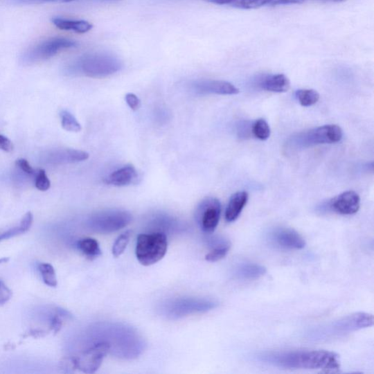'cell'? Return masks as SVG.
Listing matches in <instances>:
<instances>
[{"label":"cell","mask_w":374,"mask_h":374,"mask_svg":"<svg viewBox=\"0 0 374 374\" xmlns=\"http://www.w3.org/2000/svg\"><path fill=\"white\" fill-rule=\"evenodd\" d=\"M52 23L58 29L64 31H71L79 34H84L93 28V25L85 20H72L60 17L52 19Z\"/></svg>","instance_id":"cell-16"},{"label":"cell","mask_w":374,"mask_h":374,"mask_svg":"<svg viewBox=\"0 0 374 374\" xmlns=\"http://www.w3.org/2000/svg\"><path fill=\"white\" fill-rule=\"evenodd\" d=\"M38 269L41 274L43 282L50 287H56L57 286V277L55 268L46 262L39 265Z\"/></svg>","instance_id":"cell-22"},{"label":"cell","mask_w":374,"mask_h":374,"mask_svg":"<svg viewBox=\"0 0 374 374\" xmlns=\"http://www.w3.org/2000/svg\"><path fill=\"white\" fill-rule=\"evenodd\" d=\"M271 242L278 247L286 249H302L305 247L303 238L295 230L280 229L274 231Z\"/></svg>","instance_id":"cell-12"},{"label":"cell","mask_w":374,"mask_h":374,"mask_svg":"<svg viewBox=\"0 0 374 374\" xmlns=\"http://www.w3.org/2000/svg\"><path fill=\"white\" fill-rule=\"evenodd\" d=\"M266 273L264 266L258 264H244L237 269L236 275L240 278L256 279Z\"/></svg>","instance_id":"cell-21"},{"label":"cell","mask_w":374,"mask_h":374,"mask_svg":"<svg viewBox=\"0 0 374 374\" xmlns=\"http://www.w3.org/2000/svg\"><path fill=\"white\" fill-rule=\"evenodd\" d=\"M373 325L371 314L359 312L344 317L330 323L317 327L309 333V338L314 341H326L339 338L350 332L369 328Z\"/></svg>","instance_id":"cell-2"},{"label":"cell","mask_w":374,"mask_h":374,"mask_svg":"<svg viewBox=\"0 0 374 374\" xmlns=\"http://www.w3.org/2000/svg\"><path fill=\"white\" fill-rule=\"evenodd\" d=\"M17 4L33 5L46 3H71L78 0H13Z\"/></svg>","instance_id":"cell-30"},{"label":"cell","mask_w":374,"mask_h":374,"mask_svg":"<svg viewBox=\"0 0 374 374\" xmlns=\"http://www.w3.org/2000/svg\"><path fill=\"white\" fill-rule=\"evenodd\" d=\"M253 135L260 141L268 140L271 136V128L263 118H259L252 126Z\"/></svg>","instance_id":"cell-25"},{"label":"cell","mask_w":374,"mask_h":374,"mask_svg":"<svg viewBox=\"0 0 374 374\" xmlns=\"http://www.w3.org/2000/svg\"><path fill=\"white\" fill-rule=\"evenodd\" d=\"M296 98L303 107H310L319 100V93L314 89H299L296 91Z\"/></svg>","instance_id":"cell-24"},{"label":"cell","mask_w":374,"mask_h":374,"mask_svg":"<svg viewBox=\"0 0 374 374\" xmlns=\"http://www.w3.org/2000/svg\"><path fill=\"white\" fill-rule=\"evenodd\" d=\"M72 39L64 37H52L29 48L21 57L24 64H33L48 60L60 52L77 46Z\"/></svg>","instance_id":"cell-6"},{"label":"cell","mask_w":374,"mask_h":374,"mask_svg":"<svg viewBox=\"0 0 374 374\" xmlns=\"http://www.w3.org/2000/svg\"><path fill=\"white\" fill-rule=\"evenodd\" d=\"M35 184L36 188L39 191H47L51 186V182L46 175V172L43 169H39L35 172Z\"/></svg>","instance_id":"cell-28"},{"label":"cell","mask_w":374,"mask_h":374,"mask_svg":"<svg viewBox=\"0 0 374 374\" xmlns=\"http://www.w3.org/2000/svg\"><path fill=\"white\" fill-rule=\"evenodd\" d=\"M16 165L21 171L25 172L26 175L30 176L35 175L36 171L30 166L28 160L25 159H19L17 160Z\"/></svg>","instance_id":"cell-32"},{"label":"cell","mask_w":374,"mask_h":374,"mask_svg":"<svg viewBox=\"0 0 374 374\" xmlns=\"http://www.w3.org/2000/svg\"><path fill=\"white\" fill-rule=\"evenodd\" d=\"M193 89L199 95H208L215 93L221 96L237 95L238 89L233 84L216 80H202L197 81L193 84Z\"/></svg>","instance_id":"cell-10"},{"label":"cell","mask_w":374,"mask_h":374,"mask_svg":"<svg viewBox=\"0 0 374 374\" xmlns=\"http://www.w3.org/2000/svg\"><path fill=\"white\" fill-rule=\"evenodd\" d=\"M249 195L247 192H238L230 198L225 211V220L229 222H235L242 213L247 204Z\"/></svg>","instance_id":"cell-15"},{"label":"cell","mask_w":374,"mask_h":374,"mask_svg":"<svg viewBox=\"0 0 374 374\" xmlns=\"http://www.w3.org/2000/svg\"><path fill=\"white\" fill-rule=\"evenodd\" d=\"M360 206V198L354 191H346L333 198L330 203V208L341 215H353Z\"/></svg>","instance_id":"cell-11"},{"label":"cell","mask_w":374,"mask_h":374,"mask_svg":"<svg viewBox=\"0 0 374 374\" xmlns=\"http://www.w3.org/2000/svg\"><path fill=\"white\" fill-rule=\"evenodd\" d=\"M62 127L69 132H78L82 130L81 124L77 118L69 111L63 110L60 112Z\"/></svg>","instance_id":"cell-23"},{"label":"cell","mask_w":374,"mask_h":374,"mask_svg":"<svg viewBox=\"0 0 374 374\" xmlns=\"http://www.w3.org/2000/svg\"><path fill=\"white\" fill-rule=\"evenodd\" d=\"M78 248L85 257L90 260L96 259L102 255L100 244L95 238H85L80 240Z\"/></svg>","instance_id":"cell-19"},{"label":"cell","mask_w":374,"mask_h":374,"mask_svg":"<svg viewBox=\"0 0 374 374\" xmlns=\"http://www.w3.org/2000/svg\"><path fill=\"white\" fill-rule=\"evenodd\" d=\"M12 292L8 286L0 280V305H3L10 300Z\"/></svg>","instance_id":"cell-33"},{"label":"cell","mask_w":374,"mask_h":374,"mask_svg":"<svg viewBox=\"0 0 374 374\" xmlns=\"http://www.w3.org/2000/svg\"><path fill=\"white\" fill-rule=\"evenodd\" d=\"M89 157V153L84 151L66 149L51 152L48 160L53 164H66L85 161Z\"/></svg>","instance_id":"cell-14"},{"label":"cell","mask_w":374,"mask_h":374,"mask_svg":"<svg viewBox=\"0 0 374 374\" xmlns=\"http://www.w3.org/2000/svg\"><path fill=\"white\" fill-rule=\"evenodd\" d=\"M33 215L31 212L26 213L22 218L19 226L10 229L6 231L0 233V242L4 240H7L13 237L18 236L28 232L33 224Z\"/></svg>","instance_id":"cell-18"},{"label":"cell","mask_w":374,"mask_h":374,"mask_svg":"<svg viewBox=\"0 0 374 374\" xmlns=\"http://www.w3.org/2000/svg\"><path fill=\"white\" fill-rule=\"evenodd\" d=\"M269 0H232L230 6L240 9H256L269 5Z\"/></svg>","instance_id":"cell-27"},{"label":"cell","mask_w":374,"mask_h":374,"mask_svg":"<svg viewBox=\"0 0 374 374\" xmlns=\"http://www.w3.org/2000/svg\"><path fill=\"white\" fill-rule=\"evenodd\" d=\"M263 89L276 93L286 92L290 89L289 78L284 74H276L266 76L261 82Z\"/></svg>","instance_id":"cell-17"},{"label":"cell","mask_w":374,"mask_h":374,"mask_svg":"<svg viewBox=\"0 0 374 374\" xmlns=\"http://www.w3.org/2000/svg\"><path fill=\"white\" fill-rule=\"evenodd\" d=\"M258 358L262 363L284 368L332 372L340 368L338 355L325 350L266 353L259 355Z\"/></svg>","instance_id":"cell-1"},{"label":"cell","mask_w":374,"mask_h":374,"mask_svg":"<svg viewBox=\"0 0 374 374\" xmlns=\"http://www.w3.org/2000/svg\"><path fill=\"white\" fill-rule=\"evenodd\" d=\"M215 246L206 256V260L208 262H215L225 258L229 252L231 243L229 240L220 238L215 240Z\"/></svg>","instance_id":"cell-20"},{"label":"cell","mask_w":374,"mask_h":374,"mask_svg":"<svg viewBox=\"0 0 374 374\" xmlns=\"http://www.w3.org/2000/svg\"><path fill=\"white\" fill-rule=\"evenodd\" d=\"M131 234V231H128L119 235L116 239L112 248L113 256L115 258H118L123 255L130 242Z\"/></svg>","instance_id":"cell-26"},{"label":"cell","mask_w":374,"mask_h":374,"mask_svg":"<svg viewBox=\"0 0 374 374\" xmlns=\"http://www.w3.org/2000/svg\"><path fill=\"white\" fill-rule=\"evenodd\" d=\"M66 316V312L61 310L53 314L50 322V329L55 333L58 332L63 326V318Z\"/></svg>","instance_id":"cell-29"},{"label":"cell","mask_w":374,"mask_h":374,"mask_svg":"<svg viewBox=\"0 0 374 374\" xmlns=\"http://www.w3.org/2000/svg\"><path fill=\"white\" fill-rule=\"evenodd\" d=\"M110 345L100 342L92 346L78 357H73L75 368L85 373H96L110 350Z\"/></svg>","instance_id":"cell-9"},{"label":"cell","mask_w":374,"mask_h":374,"mask_svg":"<svg viewBox=\"0 0 374 374\" xmlns=\"http://www.w3.org/2000/svg\"><path fill=\"white\" fill-rule=\"evenodd\" d=\"M204 1L219 6H230L232 0H204Z\"/></svg>","instance_id":"cell-36"},{"label":"cell","mask_w":374,"mask_h":374,"mask_svg":"<svg viewBox=\"0 0 374 374\" xmlns=\"http://www.w3.org/2000/svg\"><path fill=\"white\" fill-rule=\"evenodd\" d=\"M13 145L12 142L6 136L0 135V150L10 152L12 151Z\"/></svg>","instance_id":"cell-34"},{"label":"cell","mask_w":374,"mask_h":374,"mask_svg":"<svg viewBox=\"0 0 374 374\" xmlns=\"http://www.w3.org/2000/svg\"><path fill=\"white\" fill-rule=\"evenodd\" d=\"M321 1H328L332 3H341L345 1V0H321Z\"/></svg>","instance_id":"cell-38"},{"label":"cell","mask_w":374,"mask_h":374,"mask_svg":"<svg viewBox=\"0 0 374 374\" xmlns=\"http://www.w3.org/2000/svg\"><path fill=\"white\" fill-rule=\"evenodd\" d=\"M96 1L103 2V3H114V2L121 1V0H96Z\"/></svg>","instance_id":"cell-37"},{"label":"cell","mask_w":374,"mask_h":374,"mask_svg":"<svg viewBox=\"0 0 374 374\" xmlns=\"http://www.w3.org/2000/svg\"><path fill=\"white\" fill-rule=\"evenodd\" d=\"M168 247V238L163 233L141 234L137 240L136 258L144 266L154 265L166 256Z\"/></svg>","instance_id":"cell-4"},{"label":"cell","mask_w":374,"mask_h":374,"mask_svg":"<svg viewBox=\"0 0 374 374\" xmlns=\"http://www.w3.org/2000/svg\"><path fill=\"white\" fill-rule=\"evenodd\" d=\"M305 0H269V5L276 6L280 5L301 4Z\"/></svg>","instance_id":"cell-35"},{"label":"cell","mask_w":374,"mask_h":374,"mask_svg":"<svg viewBox=\"0 0 374 374\" xmlns=\"http://www.w3.org/2000/svg\"><path fill=\"white\" fill-rule=\"evenodd\" d=\"M343 138L342 129L336 125L319 127L299 133L294 136L290 143L293 149H303L320 144L336 143Z\"/></svg>","instance_id":"cell-5"},{"label":"cell","mask_w":374,"mask_h":374,"mask_svg":"<svg viewBox=\"0 0 374 374\" xmlns=\"http://www.w3.org/2000/svg\"><path fill=\"white\" fill-rule=\"evenodd\" d=\"M132 220L130 213L122 210H107L92 216V229L100 233H112L125 228Z\"/></svg>","instance_id":"cell-7"},{"label":"cell","mask_w":374,"mask_h":374,"mask_svg":"<svg viewBox=\"0 0 374 374\" xmlns=\"http://www.w3.org/2000/svg\"><path fill=\"white\" fill-rule=\"evenodd\" d=\"M222 206L215 197H206L196 208L195 219L200 228L206 233L215 231L220 222Z\"/></svg>","instance_id":"cell-8"},{"label":"cell","mask_w":374,"mask_h":374,"mask_svg":"<svg viewBox=\"0 0 374 374\" xmlns=\"http://www.w3.org/2000/svg\"><path fill=\"white\" fill-rule=\"evenodd\" d=\"M125 101L132 111L136 112L141 108V101L139 98L135 95V93H127L125 96Z\"/></svg>","instance_id":"cell-31"},{"label":"cell","mask_w":374,"mask_h":374,"mask_svg":"<svg viewBox=\"0 0 374 374\" xmlns=\"http://www.w3.org/2000/svg\"><path fill=\"white\" fill-rule=\"evenodd\" d=\"M123 68V63L111 53L95 52L87 53L78 60L75 69L91 78H104L113 75Z\"/></svg>","instance_id":"cell-3"},{"label":"cell","mask_w":374,"mask_h":374,"mask_svg":"<svg viewBox=\"0 0 374 374\" xmlns=\"http://www.w3.org/2000/svg\"><path fill=\"white\" fill-rule=\"evenodd\" d=\"M138 177L136 168L132 165H127L114 171L105 179V182L115 186H126L135 183Z\"/></svg>","instance_id":"cell-13"}]
</instances>
